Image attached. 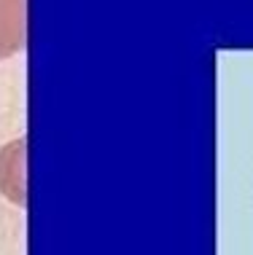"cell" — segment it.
Here are the masks:
<instances>
[{
  "instance_id": "2",
  "label": "cell",
  "mask_w": 253,
  "mask_h": 255,
  "mask_svg": "<svg viewBox=\"0 0 253 255\" xmlns=\"http://www.w3.org/2000/svg\"><path fill=\"white\" fill-rule=\"evenodd\" d=\"M24 137L3 148L0 153V191L13 204L24 207Z\"/></svg>"
},
{
  "instance_id": "1",
  "label": "cell",
  "mask_w": 253,
  "mask_h": 255,
  "mask_svg": "<svg viewBox=\"0 0 253 255\" xmlns=\"http://www.w3.org/2000/svg\"><path fill=\"white\" fill-rule=\"evenodd\" d=\"M27 46V0H0V59Z\"/></svg>"
}]
</instances>
